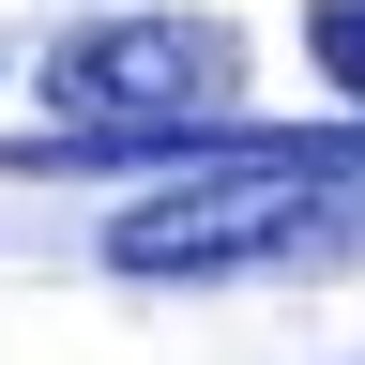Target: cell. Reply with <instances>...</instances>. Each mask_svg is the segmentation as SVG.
<instances>
[{
    "instance_id": "obj_1",
    "label": "cell",
    "mask_w": 365,
    "mask_h": 365,
    "mask_svg": "<svg viewBox=\"0 0 365 365\" xmlns=\"http://www.w3.org/2000/svg\"><path fill=\"white\" fill-rule=\"evenodd\" d=\"M46 122L0 168H168V137L244 122V31L228 16H91L46 46Z\"/></svg>"
},
{
    "instance_id": "obj_2",
    "label": "cell",
    "mask_w": 365,
    "mask_h": 365,
    "mask_svg": "<svg viewBox=\"0 0 365 365\" xmlns=\"http://www.w3.org/2000/svg\"><path fill=\"white\" fill-rule=\"evenodd\" d=\"M304 61H319L335 107H365V0H319V16H304Z\"/></svg>"
}]
</instances>
